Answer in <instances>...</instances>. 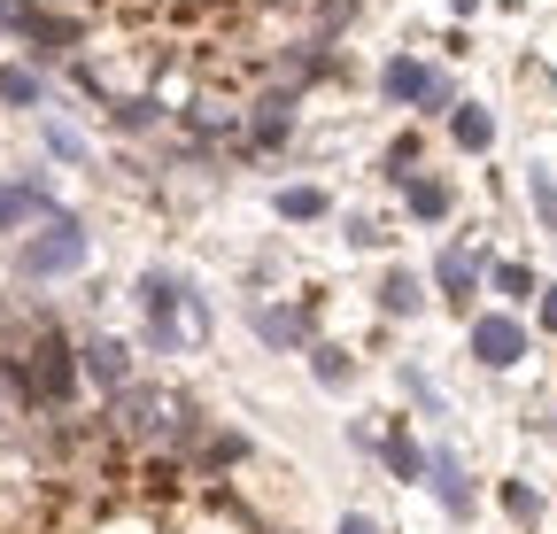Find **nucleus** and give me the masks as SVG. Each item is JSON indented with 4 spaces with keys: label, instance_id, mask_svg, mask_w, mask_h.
<instances>
[{
    "label": "nucleus",
    "instance_id": "obj_15",
    "mask_svg": "<svg viewBox=\"0 0 557 534\" xmlns=\"http://www.w3.org/2000/svg\"><path fill=\"white\" fill-rule=\"evenodd\" d=\"M418 302H426L418 272H387V280H380V310H387V318H418Z\"/></svg>",
    "mask_w": 557,
    "mask_h": 534
},
{
    "label": "nucleus",
    "instance_id": "obj_13",
    "mask_svg": "<svg viewBox=\"0 0 557 534\" xmlns=\"http://www.w3.org/2000/svg\"><path fill=\"white\" fill-rule=\"evenodd\" d=\"M449 140H457L465 156H480L487 140H496V116H487L480 101H457V109H449Z\"/></svg>",
    "mask_w": 557,
    "mask_h": 534
},
{
    "label": "nucleus",
    "instance_id": "obj_6",
    "mask_svg": "<svg viewBox=\"0 0 557 534\" xmlns=\"http://www.w3.org/2000/svg\"><path fill=\"white\" fill-rule=\"evenodd\" d=\"M472 357H480L487 372H511V364L527 357V325H519V318H472Z\"/></svg>",
    "mask_w": 557,
    "mask_h": 534
},
{
    "label": "nucleus",
    "instance_id": "obj_27",
    "mask_svg": "<svg viewBox=\"0 0 557 534\" xmlns=\"http://www.w3.org/2000/svg\"><path fill=\"white\" fill-rule=\"evenodd\" d=\"M47 148H54L62 163H78V156H86V140H78V132H70V124H47Z\"/></svg>",
    "mask_w": 557,
    "mask_h": 534
},
{
    "label": "nucleus",
    "instance_id": "obj_21",
    "mask_svg": "<svg viewBox=\"0 0 557 534\" xmlns=\"http://www.w3.org/2000/svg\"><path fill=\"white\" fill-rule=\"evenodd\" d=\"M240 457H248V442H240V434H209V449H201L209 473H225V464H240Z\"/></svg>",
    "mask_w": 557,
    "mask_h": 534
},
{
    "label": "nucleus",
    "instance_id": "obj_5",
    "mask_svg": "<svg viewBox=\"0 0 557 534\" xmlns=\"http://www.w3.org/2000/svg\"><path fill=\"white\" fill-rule=\"evenodd\" d=\"M32 218H54V186H47V171H32V178H0V233H24Z\"/></svg>",
    "mask_w": 557,
    "mask_h": 534
},
{
    "label": "nucleus",
    "instance_id": "obj_8",
    "mask_svg": "<svg viewBox=\"0 0 557 534\" xmlns=\"http://www.w3.org/2000/svg\"><path fill=\"white\" fill-rule=\"evenodd\" d=\"M248 318H256V333L271 349H302L310 341V310H278V302H248Z\"/></svg>",
    "mask_w": 557,
    "mask_h": 534
},
{
    "label": "nucleus",
    "instance_id": "obj_14",
    "mask_svg": "<svg viewBox=\"0 0 557 534\" xmlns=\"http://www.w3.org/2000/svg\"><path fill=\"white\" fill-rule=\"evenodd\" d=\"M380 457H387V473H395V481H426V449H418V442H410L403 426H395V434L380 442Z\"/></svg>",
    "mask_w": 557,
    "mask_h": 534
},
{
    "label": "nucleus",
    "instance_id": "obj_19",
    "mask_svg": "<svg viewBox=\"0 0 557 534\" xmlns=\"http://www.w3.org/2000/svg\"><path fill=\"white\" fill-rule=\"evenodd\" d=\"M504 511H511L519 526H542V496H534L527 481H504Z\"/></svg>",
    "mask_w": 557,
    "mask_h": 534
},
{
    "label": "nucleus",
    "instance_id": "obj_20",
    "mask_svg": "<svg viewBox=\"0 0 557 534\" xmlns=\"http://www.w3.org/2000/svg\"><path fill=\"white\" fill-rule=\"evenodd\" d=\"M527 194H534V218H542V233H557V186H549V171H527Z\"/></svg>",
    "mask_w": 557,
    "mask_h": 534
},
{
    "label": "nucleus",
    "instance_id": "obj_25",
    "mask_svg": "<svg viewBox=\"0 0 557 534\" xmlns=\"http://www.w3.org/2000/svg\"><path fill=\"white\" fill-rule=\"evenodd\" d=\"M32 24H39V9H32V0H0V32H16V39H24Z\"/></svg>",
    "mask_w": 557,
    "mask_h": 534
},
{
    "label": "nucleus",
    "instance_id": "obj_16",
    "mask_svg": "<svg viewBox=\"0 0 557 534\" xmlns=\"http://www.w3.org/2000/svg\"><path fill=\"white\" fill-rule=\"evenodd\" d=\"M403 194H410V218H426V225L449 218V186H442V178H410Z\"/></svg>",
    "mask_w": 557,
    "mask_h": 534
},
{
    "label": "nucleus",
    "instance_id": "obj_9",
    "mask_svg": "<svg viewBox=\"0 0 557 534\" xmlns=\"http://www.w3.org/2000/svg\"><path fill=\"white\" fill-rule=\"evenodd\" d=\"M78 372H94V380L116 395V387H132V349H124V341H86V349H78Z\"/></svg>",
    "mask_w": 557,
    "mask_h": 534
},
{
    "label": "nucleus",
    "instance_id": "obj_29",
    "mask_svg": "<svg viewBox=\"0 0 557 534\" xmlns=\"http://www.w3.org/2000/svg\"><path fill=\"white\" fill-rule=\"evenodd\" d=\"M542 325L557 333V287H542Z\"/></svg>",
    "mask_w": 557,
    "mask_h": 534
},
{
    "label": "nucleus",
    "instance_id": "obj_24",
    "mask_svg": "<svg viewBox=\"0 0 557 534\" xmlns=\"http://www.w3.org/2000/svg\"><path fill=\"white\" fill-rule=\"evenodd\" d=\"M403 387L418 395V411H434V419H442V395H434V380H426V372H418V364H403Z\"/></svg>",
    "mask_w": 557,
    "mask_h": 534
},
{
    "label": "nucleus",
    "instance_id": "obj_1",
    "mask_svg": "<svg viewBox=\"0 0 557 534\" xmlns=\"http://www.w3.org/2000/svg\"><path fill=\"white\" fill-rule=\"evenodd\" d=\"M186 411H194V403H178V395H163V387H139V380L109 395V419H116L124 442H178Z\"/></svg>",
    "mask_w": 557,
    "mask_h": 534
},
{
    "label": "nucleus",
    "instance_id": "obj_10",
    "mask_svg": "<svg viewBox=\"0 0 557 534\" xmlns=\"http://www.w3.org/2000/svg\"><path fill=\"white\" fill-rule=\"evenodd\" d=\"M287 132H295V101L287 94H263L256 116H248V148H278Z\"/></svg>",
    "mask_w": 557,
    "mask_h": 534
},
{
    "label": "nucleus",
    "instance_id": "obj_3",
    "mask_svg": "<svg viewBox=\"0 0 557 534\" xmlns=\"http://www.w3.org/2000/svg\"><path fill=\"white\" fill-rule=\"evenodd\" d=\"M16 372H24V403H70V387H78V357H70L54 333L32 357H16Z\"/></svg>",
    "mask_w": 557,
    "mask_h": 534
},
{
    "label": "nucleus",
    "instance_id": "obj_18",
    "mask_svg": "<svg viewBox=\"0 0 557 534\" xmlns=\"http://www.w3.org/2000/svg\"><path fill=\"white\" fill-rule=\"evenodd\" d=\"M310 372H318L325 387H348V380H357V364H348V349H325V341L310 349Z\"/></svg>",
    "mask_w": 557,
    "mask_h": 534
},
{
    "label": "nucleus",
    "instance_id": "obj_28",
    "mask_svg": "<svg viewBox=\"0 0 557 534\" xmlns=\"http://www.w3.org/2000/svg\"><path fill=\"white\" fill-rule=\"evenodd\" d=\"M333 534H387V526H380L372 511H341V526H333Z\"/></svg>",
    "mask_w": 557,
    "mask_h": 534
},
{
    "label": "nucleus",
    "instance_id": "obj_22",
    "mask_svg": "<svg viewBox=\"0 0 557 534\" xmlns=\"http://www.w3.org/2000/svg\"><path fill=\"white\" fill-rule=\"evenodd\" d=\"M0 101H16V109H39V78H32V71H0Z\"/></svg>",
    "mask_w": 557,
    "mask_h": 534
},
{
    "label": "nucleus",
    "instance_id": "obj_11",
    "mask_svg": "<svg viewBox=\"0 0 557 534\" xmlns=\"http://www.w3.org/2000/svg\"><path fill=\"white\" fill-rule=\"evenodd\" d=\"M434 280H442V302H472V287H480V263H472V248H442V263H434Z\"/></svg>",
    "mask_w": 557,
    "mask_h": 534
},
{
    "label": "nucleus",
    "instance_id": "obj_2",
    "mask_svg": "<svg viewBox=\"0 0 557 534\" xmlns=\"http://www.w3.org/2000/svg\"><path fill=\"white\" fill-rule=\"evenodd\" d=\"M86 248H94V240H86V225L54 210V218L16 248V272H24V280H62V272H78V263H86Z\"/></svg>",
    "mask_w": 557,
    "mask_h": 534
},
{
    "label": "nucleus",
    "instance_id": "obj_23",
    "mask_svg": "<svg viewBox=\"0 0 557 534\" xmlns=\"http://www.w3.org/2000/svg\"><path fill=\"white\" fill-rule=\"evenodd\" d=\"M496 295L504 302H527L534 295V272H527V263H496Z\"/></svg>",
    "mask_w": 557,
    "mask_h": 534
},
{
    "label": "nucleus",
    "instance_id": "obj_7",
    "mask_svg": "<svg viewBox=\"0 0 557 534\" xmlns=\"http://www.w3.org/2000/svg\"><path fill=\"white\" fill-rule=\"evenodd\" d=\"M426 488L442 496V511H449V519H472V511H480V496H472V473H465V464H457L449 449H434V457H426Z\"/></svg>",
    "mask_w": 557,
    "mask_h": 534
},
{
    "label": "nucleus",
    "instance_id": "obj_17",
    "mask_svg": "<svg viewBox=\"0 0 557 534\" xmlns=\"http://www.w3.org/2000/svg\"><path fill=\"white\" fill-rule=\"evenodd\" d=\"M278 218H287V225L325 218V186H278Z\"/></svg>",
    "mask_w": 557,
    "mask_h": 534
},
{
    "label": "nucleus",
    "instance_id": "obj_12",
    "mask_svg": "<svg viewBox=\"0 0 557 534\" xmlns=\"http://www.w3.org/2000/svg\"><path fill=\"white\" fill-rule=\"evenodd\" d=\"M426 86H434V71H426V62H410V54H395L387 71H380V94L387 101H410V109L426 101Z\"/></svg>",
    "mask_w": 557,
    "mask_h": 534
},
{
    "label": "nucleus",
    "instance_id": "obj_26",
    "mask_svg": "<svg viewBox=\"0 0 557 534\" xmlns=\"http://www.w3.org/2000/svg\"><path fill=\"white\" fill-rule=\"evenodd\" d=\"M109 116H116L124 132H148V124H156V101H116Z\"/></svg>",
    "mask_w": 557,
    "mask_h": 534
},
{
    "label": "nucleus",
    "instance_id": "obj_4",
    "mask_svg": "<svg viewBox=\"0 0 557 534\" xmlns=\"http://www.w3.org/2000/svg\"><path fill=\"white\" fill-rule=\"evenodd\" d=\"M186 295H194V287H178L171 272H148V280H139V310H148V349H186V325H178Z\"/></svg>",
    "mask_w": 557,
    "mask_h": 534
}]
</instances>
